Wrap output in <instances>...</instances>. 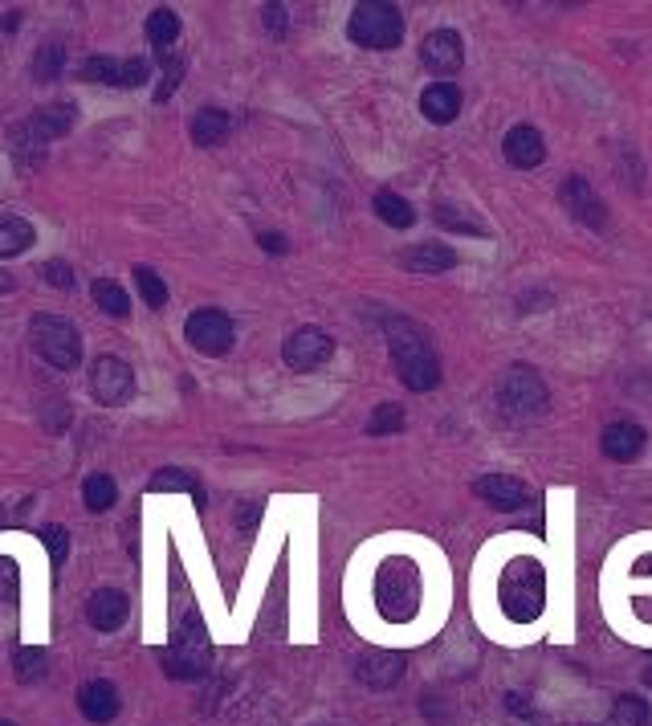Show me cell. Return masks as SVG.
I'll list each match as a JSON object with an SVG mask.
<instances>
[{"instance_id": "1", "label": "cell", "mask_w": 652, "mask_h": 726, "mask_svg": "<svg viewBox=\"0 0 652 726\" xmlns=\"http://www.w3.org/2000/svg\"><path fill=\"white\" fill-rule=\"evenodd\" d=\"M387 347H392V364L400 372L404 389L433 392L440 384V359L420 327H412L408 319H392L387 322Z\"/></svg>"}, {"instance_id": "2", "label": "cell", "mask_w": 652, "mask_h": 726, "mask_svg": "<svg viewBox=\"0 0 652 726\" xmlns=\"http://www.w3.org/2000/svg\"><path fill=\"white\" fill-rule=\"evenodd\" d=\"M498 604L514 625H530L547 609V572L542 563L530 556H519L506 563L502 579H498Z\"/></svg>"}, {"instance_id": "3", "label": "cell", "mask_w": 652, "mask_h": 726, "mask_svg": "<svg viewBox=\"0 0 652 726\" xmlns=\"http://www.w3.org/2000/svg\"><path fill=\"white\" fill-rule=\"evenodd\" d=\"M213 665V641H208V628H204L201 612L188 609L176 625H171L168 649H164V674L176 677V682H196V677L208 674Z\"/></svg>"}, {"instance_id": "4", "label": "cell", "mask_w": 652, "mask_h": 726, "mask_svg": "<svg viewBox=\"0 0 652 726\" xmlns=\"http://www.w3.org/2000/svg\"><path fill=\"white\" fill-rule=\"evenodd\" d=\"M375 600L387 621H408L420 609V572L412 559H387L375 575Z\"/></svg>"}, {"instance_id": "5", "label": "cell", "mask_w": 652, "mask_h": 726, "mask_svg": "<svg viewBox=\"0 0 652 726\" xmlns=\"http://www.w3.org/2000/svg\"><path fill=\"white\" fill-rule=\"evenodd\" d=\"M347 37L363 50H396L404 41V17L396 4L387 0H363L355 4L351 21H347Z\"/></svg>"}, {"instance_id": "6", "label": "cell", "mask_w": 652, "mask_h": 726, "mask_svg": "<svg viewBox=\"0 0 652 726\" xmlns=\"http://www.w3.org/2000/svg\"><path fill=\"white\" fill-rule=\"evenodd\" d=\"M29 339H34V352L57 368V372H74L82 364V339H78V327L62 315H37L29 322Z\"/></svg>"}, {"instance_id": "7", "label": "cell", "mask_w": 652, "mask_h": 726, "mask_svg": "<svg viewBox=\"0 0 652 726\" xmlns=\"http://www.w3.org/2000/svg\"><path fill=\"white\" fill-rule=\"evenodd\" d=\"M547 384L538 380L535 368H510V372L502 375V384H498V405H502V412L510 417V421H535V417H542L547 412Z\"/></svg>"}, {"instance_id": "8", "label": "cell", "mask_w": 652, "mask_h": 726, "mask_svg": "<svg viewBox=\"0 0 652 726\" xmlns=\"http://www.w3.org/2000/svg\"><path fill=\"white\" fill-rule=\"evenodd\" d=\"M90 392L99 405H127L135 392V372L127 359L118 355H99L90 364Z\"/></svg>"}, {"instance_id": "9", "label": "cell", "mask_w": 652, "mask_h": 726, "mask_svg": "<svg viewBox=\"0 0 652 726\" xmlns=\"http://www.w3.org/2000/svg\"><path fill=\"white\" fill-rule=\"evenodd\" d=\"M184 339L196 347L201 355H229V347H233V319L225 315V310H196L192 319L184 322Z\"/></svg>"}, {"instance_id": "10", "label": "cell", "mask_w": 652, "mask_h": 726, "mask_svg": "<svg viewBox=\"0 0 652 726\" xmlns=\"http://www.w3.org/2000/svg\"><path fill=\"white\" fill-rule=\"evenodd\" d=\"M331 352H335V343H331L327 331H318V327H302V331H294V335L285 339L282 359L294 368V372H315V368H322V364L331 359Z\"/></svg>"}, {"instance_id": "11", "label": "cell", "mask_w": 652, "mask_h": 726, "mask_svg": "<svg viewBox=\"0 0 652 726\" xmlns=\"http://www.w3.org/2000/svg\"><path fill=\"white\" fill-rule=\"evenodd\" d=\"M420 62L440 74V78H449L457 69L465 66V46H461V37L452 34V29H436V34L424 37V46H420Z\"/></svg>"}, {"instance_id": "12", "label": "cell", "mask_w": 652, "mask_h": 726, "mask_svg": "<svg viewBox=\"0 0 652 726\" xmlns=\"http://www.w3.org/2000/svg\"><path fill=\"white\" fill-rule=\"evenodd\" d=\"M559 201H563V208H567L579 225H591V229H600L603 217H608L603 201L596 196V188L587 184L584 176H571V180H563V188H559Z\"/></svg>"}, {"instance_id": "13", "label": "cell", "mask_w": 652, "mask_h": 726, "mask_svg": "<svg viewBox=\"0 0 652 726\" xmlns=\"http://www.w3.org/2000/svg\"><path fill=\"white\" fill-rule=\"evenodd\" d=\"M131 616V600L118 588H99L90 600H86V621L99 628V633H115V628L127 625Z\"/></svg>"}, {"instance_id": "14", "label": "cell", "mask_w": 652, "mask_h": 726, "mask_svg": "<svg viewBox=\"0 0 652 726\" xmlns=\"http://www.w3.org/2000/svg\"><path fill=\"white\" fill-rule=\"evenodd\" d=\"M502 152H506V160H510V168L530 171L547 160V143H542V136H538L530 123H519V127H510V131H506Z\"/></svg>"}, {"instance_id": "15", "label": "cell", "mask_w": 652, "mask_h": 726, "mask_svg": "<svg viewBox=\"0 0 652 726\" xmlns=\"http://www.w3.org/2000/svg\"><path fill=\"white\" fill-rule=\"evenodd\" d=\"M473 494L485 498L494 510H522L526 507V498H530V491L522 486L519 477H510V473H489V477H477V482H473Z\"/></svg>"}, {"instance_id": "16", "label": "cell", "mask_w": 652, "mask_h": 726, "mask_svg": "<svg viewBox=\"0 0 652 726\" xmlns=\"http://www.w3.org/2000/svg\"><path fill=\"white\" fill-rule=\"evenodd\" d=\"M355 677L368 690H392L404 677V658L400 653H363V658L355 661Z\"/></svg>"}, {"instance_id": "17", "label": "cell", "mask_w": 652, "mask_h": 726, "mask_svg": "<svg viewBox=\"0 0 652 726\" xmlns=\"http://www.w3.org/2000/svg\"><path fill=\"white\" fill-rule=\"evenodd\" d=\"M644 429L632 421H612L608 429H603L600 437V449L603 457H612V461H636V457L644 454Z\"/></svg>"}, {"instance_id": "18", "label": "cell", "mask_w": 652, "mask_h": 726, "mask_svg": "<svg viewBox=\"0 0 652 726\" xmlns=\"http://www.w3.org/2000/svg\"><path fill=\"white\" fill-rule=\"evenodd\" d=\"M123 706V698L111 682H86L82 690H78V710H82V718L90 723H111Z\"/></svg>"}, {"instance_id": "19", "label": "cell", "mask_w": 652, "mask_h": 726, "mask_svg": "<svg viewBox=\"0 0 652 726\" xmlns=\"http://www.w3.org/2000/svg\"><path fill=\"white\" fill-rule=\"evenodd\" d=\"M420 111H424V118L429 123H452V118L461 115V90L452 82H433L424 94H420Z\"/></svg>"}, {"instance_id": "20", "label": "cell", "mask_w": 652, "mask_h": 726, "mask_svg": "<svg viewBox=\"0 0 652 726\" xmlns=\"http://www.w3.org/2000/svg\"><path fill=\"white\" fill-rule=\"evenodd\" d=\"M400 266L412 273H445L457 266V254L449 245H440V241H429V245H417V250L400 254Z\"/></svg>"}, {"instance_id": "21", "label": "cell", "mask_w": 652, "mask_h": 726, "mask_svg": "<svg viewBox=\"0 0 652 726\" xmlns=\"http://www.w3.org/2000/svg\"><path fill=\"white\" fill-rule=\"evenodd\" d=\"M229 115L225 111H217V106H201L196 115H192V143L196 148H217V143H225L229 139Z\"/></svg>"}, {"instance_id": "22", "label": "cell", "mask_w": 652, "mask_h": 726, "mask_svg": "<svg viewBox=\"0 0 652 726\" xmlns=\"http://www.w3.org/2000/svg\"><path fill=\"white\" fill-rule=\"evenodd\" d=\"M34 225L29 220L13 217V213H0V257H17L25 250H34Z\"/></svg>"}, {"instance_id": "23", "label": "cell", "mask_w": 652, "mask_h": 726, "mask_svg": "<svg viewBox=\"0 0 652 726\" xmlns=\"http://www.w3.org/2000/svg\"><path fill=\"white\" fill-rule=\"evenodd\" d=\"M375 213H380V220L392 225V229H412V225H417V208L404 201V196H396V192H387V188L375 192Z\"/></svg>"}, {"instance_id": "24", "label": "cell", "mask_w": 652, "mask_h": 726, "mask_svg": "<svg viewBox=\"0 0 652 726\" xmlns=\"http://www.w3.org/2000/svg\"><path fill=\"white\" fill-rule=\"evenodd\" d=\"M168 491H176V494H192L196 498V507H204V491H201V482L192 477L188 470H159L155 477L148 482V494H168Z\"/></svg>"}, {"instance_id": "25", "label": "cell", "mask_w": 652, "mask_h": 726, "mask_svg": "<svg viewBox=\"0 0 652 726\" xmlns=\"http://www.w3.org/2000/svg\"><path fill=\"white\" fill-rule=\"evenodd\" d=\"M82 502L86 510H94V514H102V510H111L118 502V486L111 473H90L82 482Z\"/></svg>"}, {"instance_id": "26", "label": "cell", "mask_w": 652, "mask_h": 726, "mask_svg": "<svg viewBox=\"0 0 652 726\" xmlns=\"http://www.w3.org/2000/svg\"><path fill=\"white\" fill-rule=\"evenodd\" d=\"M90 294H94V303L102 306V315H111V319H127V315H131V298H127V290L118 286L115 278H99V282L90 286Z\"/></svg>"}, {"instance_id": "27", "label": "cell", "mask_w": 652, "mask_h": 726, "mask_svg": "<svg viewBox=\"0 0 652 726\" xmlns=\"http://www.w3.org/2000/svg\"><path fill=\"white\" fill-rule=\"evenodd\" d=\"M176 37H180V17L171 9H155L148 17V41L151 50H176Z\"/></svg>"}, {"instance_id": "28", "label": "cell", "mask_w": 652, "mask_h": 726, "mask_svg": "<svg viewBox=\"0 0 652 726\" xmlns=\"http://www.w3.org/2000/svg\"><path fill=\"white\" fill-rule=\"evenodd\" d=\"M13 670H17L21 682H41V677L50 674V658H46V649L21 645L17 653H13Z\"/></svg>"}, {"instance_id": "29", "label": "cell", "mask_w": 652, "mask_h": 726, "mask_svg": "<svg viewBox=\"0 0 652 726\" xmlns=\"http://www.w3.org/2000/svg\"><path fill=\"white\" fill-rule=\"evenodd\" d=\"M603 726H649V702L644 698H619Z\"/></svg>"}, {"instance_id": "30", "label": "cell", "mask_w": 652, "mask_h": 726, "mask_svg": "<svg viewBox=\"0 0 652 726\" xmlns=\"http://www.w3.org/2000/svg\"><path fill=\"white\" fill-rule=\"evenodd\" d=\"M66 66V46H57V41H46L34 58V78L37 82H53L57 74Z\"/></svg>"}, {"instance_id": "31", "label": "cell", "mask_w": 652, "mask_h": 726, "mask_svg": "<svg viewBox=\"0 0 652 726\" xmlns=\"http://www.w3.org/2000/svg\"><path fill=\"white\" fill-rule=\"evenodd\" d=\"M135 286H139V294H143V303L151 310H159V306L168 303V286H164V278L151 270V266H135Z\"/></svg>"}, {"instance_id": "32", "label": "cell", "mask_w": 652, "mask_h": 726, "mask_svg": "<svg viewBox=\"0 0 652 726\" xmlns=\"http://www.w3.org/2000/svg\"><path fill=\"white\" fill-rule=\"evenodd\" d=\"M404 424H408V417H404L400 405H380L375 412H371L368 433L371 437H392V433H400Z\"/></svg>"}, {"instance_id": "33", "label": "cell", "mask_w": 652, "mask_h": 726, "mask_svg": "<svg viewBox=\"0 0 652 726\" xmlns=\"http://www.w3.org/2000/svg\"><path fill=\"white\" fill-rule=\"evenodd\" d=\"M436 225H445V229H457V233H473V237H482L485 233V225L482 220H473V217H465L457 204H436Z\"/></svg>"}, {"instance_id": "34", "label": "cell", "mask_w": 652, "mask_h": 726, "mask_svg": "<svg viewBox=\"0 0 652 726\" xmlns=\"http://www.w3.org/2000/svg\"><path fill=\"white\" fill-rule=\"evenodd\" d=\"M159 62H164V86L155 90V99L164 102L171 99V90L184 82V53H176V50H159Z\"/></svg>"}, {"instance_id": "35", "label": "cell", "mask_w": 652, "mask_h": 726, "mask_svg": "<svg viewBox=\"0 0 652 726\" xmlns=\"http://www.w3.org/2000/svg\"><path fill=\"white\" fill-rule=\"evenodd\" d=\"M118 66H123V62H115V58H86L82 66H78V74H82L86 82L118 86Z\"/></svg>"}, {"instance_id": "36", "label": "cell", "mask_w": 652, "mask_h": 726, "mask_svg": "<svg viewBox=\"0 0 652 726\" xmlns=\"http://www.w3.org/2000/svg\"><path fill=\"white\" fill-rule=\"evenodd\" d=\"M41 543H46V551H50V559H53V572L66 563V556H69V535H66V526H46L41 531Z\"/></svg>"}, {"instance_id": "37", "label": "cell", "mask_w": 652, "mask_h": 726, "mask_svg": "<svg viewBox=\"0 0 652 726\" xmlns=\"http://www.w3.org/2000/svg\"><path fill=\"white\" fill-rule=\"evenodd\" d=\"M148 78H151V62H148V58H127V62L118 66V86H127V90L143 86Z\"/></svg>"}, {"instance_id": "38", "label": "cell", "mask_w": 652, "mask_h": 726, "mask_svg": "<svg viewBox=\"0 0 652 726\" xmlns=\"http://www.w3.org/2000/svg\"><path fill=\"white\" fill-rule=\"evenodd\" d=\"M41 278H46L50 286H57V290L74 286V270H69L66 262H46V266H41Z\"/></svg>"}, {"instance_id": "39", "label": "cell", "mask_w": 652, "mask_h": 726, "mask_svg": "<svg viewBox=\"0 0 652 726\" xmlns=\"http://www.w3.org/2000/svg\"><path fill=\"white\" fill-rule=\"evenodd\" d=\"M261 13H266V29H269V34L282 37V34H285V25H290V21H285V9H282V4H266Z\"/></svg>"}, {"instance_id": "40", "label": "cell", "mask_w": 652, "mask_h": 726, "mask_svg": "<svg viewBox=\"0 0 652 726\" xmlns=\"http://www.w3.org/2000/svg\"><path fill=\"white\" fill-rule=\"evenodd\" d=\"M0 596H4V600H13V596H17V572H13V563H9V559H0Z\"/></svg>"}, {"instance_id": "41", "label": "cell", "mask_w": 652, "mask_h": 726, "mask_svg": "<svg viewBox=\"0 0 652 726\" xmlns=\"http://www.w3.org/2000/svg\"><path fill=\"white\" fill-rule=\"evenodd\" d=\"M257 241H261V250H266V254H285V237L282 233H261Z\"/></svg>"}, {"instance_id": "42", "label": "cell", "mask_w": 652, "mask_h": 726, "mask_svg": "<svg viewBox=\"0 0 652 726\" xmlns=\"http://www.w3.org/2000/svg\"><path fill=\"white\" fill-rule=\"evenodd\" d=\"M257 514H261V507H253V510H241V514H236V523H241V526H253V523H257Z\"/></svg>"}, {"instance_id": "43", "label": "cell", "mask_w": 652, "mask_h": 726, "mask_svg": "<svg viewBox=\"0 0 652 726\" xmlns=\"http://www.w3.org/2000/svg\"><path fill=\"white\" fill-rule=\"evenodd\" d=\"M0 290H13V278H9V273H0Z\"/></svg>"}, {"instance_id": "44", "label": "cell", "mask_w": 652, "mask_h": 726, "mask_svg": "<svg viewBox=\"0 0 652 726\" xmlns=\"http://www.w3.org/2000/svg\"><path fill=\"white\" fill-rule=\"evenodd\" d=\"M644 682H649V686H652V661H649V670H644Z\"/></svg>"}, {"instance_id": "45", "label": "cell", "mask_w": 652, "mask_h": 726, "mask_svg": "<svg viewBox=\"0 0 652 726\" xmlns=\"http://www.w3.org/2000/svg\"><path fill=\"white\" fill-rule=\"evenodd\" d=\"M0 726H17V723H9V718H0Z\"/></svg>"}, {"instance_id": "46", "label": "cell", "mask_w": 652, "mask_h": 726, "mask_svg": "<svg viewBox=\"0 0 652 726\" xmlns=\"http://www.w3.org/2000/svg\"><path fill=\"white\" fill-rule=\"evenodd\" d=\"M0 523H4V514H0Z\"/></svg>"}]
</instances>
